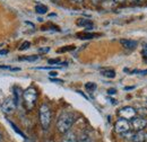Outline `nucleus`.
<instances>
[{"label":"nucleus","mask_w":147,"mask_h":142,"mask_svg":"<svg viewBox=\"0 0 147 142\" xmlns=\"http://www.w3.org/2000/svg\"><path fill=\"white\" fill-rule=\"evenodd\" d=\"M49 64H57V63H60V59H50L48 61Z\"/></svg>","instance_id":"412c9836"},{"label":"nucleus","mask_w":147,"mask_h":142,"mask_svg":"<svg viewBox=\"0 0 147 142\" xmlns=\"http://www.w3.org/2000/svg\"><path fill=\"white\" fill-rule=\"evenodd\" d=\"M1 140H2V138H1V134H0V142H1Z\"/></svg>","instance_id":"2f4dec72"},{"label":"nucleus","mask_w":147,"mask_h":142,"mask_svg":"<svg viewBox=\"0 0 147 142\" xmlns=\"http://www.w3.org/2000/svg\"><path fill=\"white\" fill-rule=\"evenodd\" d=\"M77 142H90V137H88L87 134L83 133V134L79 137V139L77 140Z\"/></svg>","instance_id":"6ab92c4d"},{"label":"nucleus","mask_w":147,"mask_h":142,"mask_svg":"<svg viewBox=\"0 0 147 142\" xmlns=\"http://www.w3.org/2000/svg\"><path fill=\"white\" fill-rule=\"evenodd\" d=\"M131 141L132 142H146L147 133H145L143 130H142V131H137L136 133H134V137H132Z\"/></svg>","instance_id":"6e6552de"},{"label":"nucleus","mask_w":147,"mask_h":142,"mask_svg":"<svg viewBox=\"0 0 147 142\" xmlns=\"http://www.w3.org/2000/svg\"><path fill=\"white\" fill-rule=\"evenodd\" d=\"M23 100H24V105L26 107L27 111H31L33 109L35 104H36V99H37V91L35 88L33 87H30L27 88L24 92H23Z\"/></svg>","instance_id":"f03ea898"},{"label":"nucleus","mask_w":147,"mask_h":142,"mask_svg":"<svg viewBox=\"0 0 147 142\" xmlns=\"http://www.w3.org/2000/svg\"><path fill=\"white\" fill-rule=\"evenodd\" d=\"M136 113L140 115V117H146L147 116V108L145 107H140L138 109H136Z\"/></svg>","instance_id":"dca6fc26"},{"label":"nucleus","mask_w":147,"mask_h":142,"mask_svg":"<svg viewBox=\"0 0 147 142\" xmlns=\"http://www.w3.org/2000/svg\"><path fill=\"white\" fill-rule=\"evenodd\" d=\"M78 38H82V40H91L94 38L96 36H98V34H93V33H80L78 34Z\"/></svg>","instance_id":"ddd939ff"},{"label":"nucleus","mask_w":147,"mask_h":142,"mask_svg":"<svg viewBox=\"0 0 147 142\" xmlns=\"http://www.w3.org/2000/svg\"><path fill=\"white\" fill-rule=\"evenodd\" d=\"M8 53V50H1L0 51V55H5V54Z\"/></svg>","instance_id":"bb28decb"},{"label":"nucleus","mask_w":147,"mask_h":142,"mask_svg":"<svg viewBox=\"0 0 147 142\" xmlns=\"http://www.w3.org/2000/svg\"><path fill=\"white\" fill-rule=\"evenodd\" d=\"M38 117H40V123L42 125V129L47 131L51 124V117H52L51 109L47 104L41 105L38 109Z\"/></svg>","instance_id":"7ed1b4c3"},{"label":"nucleus","mask_w":147,"mask_h":142,"mask_svg":"<svg viewBox=\"0 0 147 142\" xmlns=\"http://www.w3.org/2000/svg\"><path fill=\"white\" fill-rule=\"evenodd\" d=\"M77 25H78V26L86 27L87 29H92V28H93V23L90 20V19H84V18H80V19L77 21Z\"/></svg>","instance_id":"9b49d317"},{"label":"nucleus","mask_w":147,"mask_h":142,"mask_svg":"<svg viewBox=\"0 0 147 142\" xmlns=\"http://www.w3.org/2000/svg\"><path fill=\"white\" fill-rule=\"evenodd\" d=\"M121 45L125 48V49H129V50H132L137 46V42L136 41H132V40H121L120 41Z\"/></svg>","instance_id":"1a4fd4ad"},{"label":"nucleus","mask_w":147,"mask_h":142,"mask_svg":"<svg viewBox=\"0 0 147 142\" xmlns=\"http://www.w3.org/2000/svg\"><path fill=\"white\" fill-rule=\"evenodd\" d=\"M26 142H28V141H26Z\"/></svg>","instance_id":"72a5a7b5"},{"label":"nucleus","mask_w":147,"mask_h":142,"mask_svg":"<svg viewBox=\"0 0 147 142\" xmlns=\"http://www.w3.org/2000/svg\"><path fill=\"white\" fill-rule=\"evenodd\" d=\"M62 142H77V137H76V134L74 132L68 131V132L65 133V137L62 139Z\"/></svg>","instance_id":"9d476101"},{"label":"nucleus","mask_w":147,"mask_h":142,"mask_svg":"<svg viewBox=\"0 0 147 142\" xmlns=\"http://www.w3.org/2000/svg\"><path fill=\"white\" fill-rule=\"evenodd\" d=\"M38 59V55H32V56H26V58H19V61H36Z\"/></svg>","instance_id":"f3484780"},{"label":"nucleus","mask_w":147,"mask_h":142,"mask_svg":"<svg viewBox=\"0 0 147 142\" xmlns=\"http://www.w3.org/2000/svg\"><path fill=\"white\" fill-rule=\"evenodd\" d=\"M57 74H58V73H57L55 71H51V72H50V76H51V77H55Z\"/></svg>","instance_id":"cd10ccee"},{"label":"nucleus","mask_w":147,"mask_h":142,"mask_svg":"<svg viewBox=\"0 0 147 142\" xmlns=\"http://www.w3.org/2000/svg\"><path fill=\"white\" fill-rule=\"evenodd\" d=\"M75 120H76V116L75 114L71 112H65L62 113L58 121H57V129L60 133L65 134L66 132H68L70 130V127L73 126V124L75 123Z\"/></svg>","instance_id":"f257e3e1"},{"label":"nucleus","mask_w":147,"mask_h":142,"mask_svg":"<svg viewBox=\"0 0 147 142\" xmlns=\"http://www.w3.org/2000/svg\"><path fill=\"white\" fill-rule=\"evenodd\" d=\"M50 51V48H41V49H38V53H48Z\"/></svg>","instance_id":"4be33fe9"},{"label":"nucleus","mask_w":147,"mask_h":142,"mask_svg":"<svg viewBox=\"0 0 147 142\" xmlns=\"http://www.w3.org/2000/svg\"><path fill=\"white\" fill-rule=\"evenodd\" d=\"M114 130L119 134H123V133L130 131V123H129V121L128 120H125V119L118 120L115 125H114Z\"/></svg>","instance_id":"20e7f679"},{"label":"nucleus","mask_w":147,"mask_h":142,"mask_svg":"<svg viewBox=\"0 0 147 142\" xmlns=\"http://www.w3.org/2000/svg\"><path fill=\"white\" fill-rule=\"evenodd\" d=\"M1 108H2V111L5 112V113H13L14 111H15V108H16V103H15V100L14 99H11V98H7L6 100H3V103L1 104Z\"/></svg>","instance_id":"0eeeda50"},{"label":"nucleus","mask_w":147,"mask_h":142,"mask_svg":"<svg viewBox=\"0 0 147 142\" xmlns=\"http://www.w3.org/2000/svg\"><path fill=\"white\" fill-rule=\"evenodd\" d=\"M30 46H31V43L26 41V42H24V43H23V44L20 45V48H19V50H20V51H23V50H27V49H28Z\"/></svg>","instance_id":"aec40b11"},{"label":"nucleus","mask_w":147,"mask_h":142,"mask_svg":"<svg viewBox=\"0 0 147 142\" xmlns=\"http://www.w3.org/2000/svg\"><path fill=\"white\" fill-rule=\"evenodd\" d=\"M114 2H118V3H121V2H125L126 0H113Z\"/></svg>","instance_id":"c756f323"},{"label":"nucleus","mask_w":147,"mask_h":142,"mask_svg":"<svg viewBox=\"0 0 147 142\" xmlns=\"http://www.w3.org/2000/svg\"><path fill=\"white\" fill-rule=\"evenodd\" d=\"M135 131H142L147 126V120L145 117H134L131 119V125Z\"/></svg>","instance_id":"423d86ee"},{"label":"nucleus","mask_w":147,"mask_h":142,"mask_svg":"<svg viewBox=\"0 0 147 142\" xmlns=\"http://www.w3.org/2000/svg\"><path fill=\"white\" fill-rule=\"evenodd\" d=\"M142 54H143V58L147 60V49H144V50H143V52H142Z\"/></svg>","instance_id":"b1692460"},{"label":"nucleus","mask_w":147,"mask_h":142,"mask_svg":"<svg viewBox=\"0 0 147 142\" xmlns=\"http://www.w3.org/2000/svg\"><path fill=\"white\" fill-rule=\"evenodd\" d=\"M130 2H134V3H140V2H143L144 0H129Z\"/></svg>","instance_id":"a878e982"},{"label":"nucleus","mask_w":147,"mask_h":142,"mask_svg":"<svg viewBox=\"0 0 147 142\" xmlns=\"http://www.w3.org/2000/svg\"><path fill=\"white\" fill-rule=\"evenodd\" d=\"M50 80L53 81V82H59V84H62V82H63L62 80H58V79H53V78H50Z\"/></svg>","instance_id":"393cba45"},{"label":"nucleus","mask_w":147,"mask_h":142,"mask_svg":"<svg viewBox=\"0 0 147 142\" xmlns=\"http://www.w3.org/2000/svg\"><path fill=\"white\" fill-rule=\"evenodd\" d=\"M135 72H137V73H140V74H146V73H147V70H144V71H142V70H135V71H132V73H135Z\"/></svg>","instance_id":"5701e85b"},{"label":"nucleus","mask_w":147,"mask_h":142,"mask_svg":"<svg viewBox=\"0 0 147 142\" xmlns=\"http://www.w3.org/2000/svg\"><path fill=\"white\" fill-rule=\"evenodd\" d=\"M35 11H36L37 14H40V15H44V14H47V11H48V7L44 6V5L38 3V5L35 6Z\"/></svg>","instance_id":"f8f14e48"},{"label":"nucleus","mask_w":147,"mask_h":142,"mask_svg":"<svg viewBox=\"0 0 147 142\" xmlns=\"http://www.w3.org/2000/svg\"><path fill=\"white\" fill-rule=\"evenodd\" d=\"M47 142H53V141H52V140H48Z\"/></svg>","instance_id":"473e14b6"},{"label":"nucleus","mask_w":147,"mask_h":142,"mask_svg":"<svg viewBox=\"0 0 147 142\" xmlns=\"http://www.w3.org/2000/svg\"><path fill=\"white\" fill-rule=\"evenodd\" d=\"M71 1H74V2H76V3H80V2H83L84 0H71Z\"/></svg>","instance_id":"7c9ffc66"},{"label":"nucleus","mask_w":147,"mask_h":142,"mask_svg":"<svg viewBox=\"0 0 147 142\" xmlns=\"http://www.w3.org/2000/svg\"><path fill=\"white\" fill-rule=\"evenodd\" d=\"M73 50H75V46H74V45H69V46H66V48L59 49V50H58V53H63V52H67V51H73Z\"/></svg>","instance_id":"a211bd4d"},{"label":"nucleus","mask_w":147,"mask_h":142,"mask_svg":"<svg viewBox=\"0 0 147 142\" xmlns=\"http://www.w3.org/2000/svg\"><path fill=\"white\" fill-rule=\"evenodd\" d=\"M102 76L107 77V78H114L115 77V72L112 69H109V70H103L102 71Z\"/></svg>","instance_id":"4468645a"},{"label":"nucleus","mask_w":147,"mask_h":142,"mask_svg":"<svg viewBox=\"0 0 147 142\" xmlns=\"http://www.w3.org/2000/svg\"><path fill=\"white\" fill-rule=\"evenodd\" d=\"M109 94H115V89H109Z\"/></svg>","instance_id":"c85d7f7f"},{"label":"nucleus","mask_w":147,"mask_h":142,"mask_svg":"<svg viewBox=\"0 0 147 142\" xmlns=\"http://www.w3.org/2000/svg\"><path fill=\"white\" fill-rule=\"evenodd\" d=\"M96 84L95 82H87L86 85H85V88H86V90L87 91H90V92H93L95 89H96Z\"/></svg>","instance_id":"2eb2a0df"},{"label":"nucleus","mask_w":147,"mask_h":142,"mask_svg":"<svg viewBox=\"0 0 147 142\" xmlns=\"http://www.w3.org/2000/svg\"><path fill=\"white\" fill-rule=\"evenodd\" d=\"M136 109L134 108V107H130V106H127V107H123V108H121V109H119L118 111V115L121 117V119H125V120H131V119H134L135 116H136Z\"/></svg>","instance_id":"39448f33"}]
</instances>
